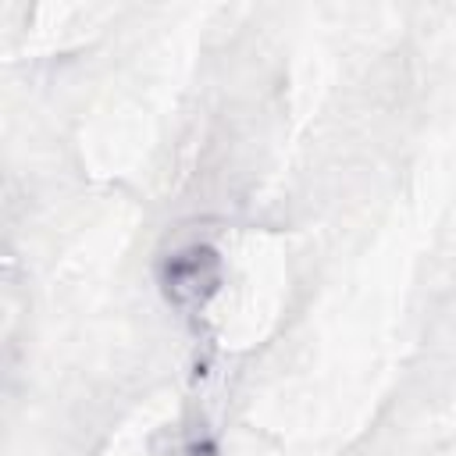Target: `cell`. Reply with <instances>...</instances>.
<instances>
[{
    "label": "cell",
    "instance_id": "6da1fadb",
    "mask_svg": "<svg viewBox=\"0 0 456 456\" xmlns=\"http://www.w3.org/2000/svg\"><path fill=\"white\" fill-rule=\"evenodd\" d=\"M160 285L175 306H182V310L203 306L221 285V256L210 246L192 242V246H185L164 260Z\"/></svg>",
    "mask_w": 456,
    "mask_h": 456
}]
</instances>
